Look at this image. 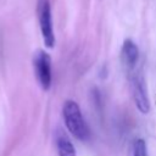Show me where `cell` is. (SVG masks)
<instances>
[{"label": "cell", "instance_id": "1", "mask_svg": "<svg viewBox=\"0 0 156 156\" xmlns=\"http://www.w3.org/2000/svg\"><path fill=\"white\" fill-rule=\"evenodd\" d=\"M62 115L65 124L68 129V132L78 140L85 141L90 136L89 127L85 122V118L83 117V113L80 111V107L78 104L73 100H67L63 104L62 107Z\"/></svg>", "mask_w": 156, "mask_h": 156}, {"label": "cell", "instance_id": "2", "mask_svg": "<svg viewBox=\"0 0 156 156\" xmlns=\"http://www.w3.org/2000/svg\"><path fill=\"white\" fill-rule=\"evenodd\" d=\"M37 13L40 27V33L46 48L51 49L55 46V34L51 20V4L50 0H38Z\"/></svg>", "mask_w": 156, "mask_h": 156}, {"label": "cell", "instance_id": "3", "mask_svg": "<svg viewBox=\"0 0 156 156\" xmlns=\"http://www.w3.org/2000/svg\"><path fill=\"white\" fill-rule=\"evenodd\" d=\"M34 72L38 79L39 85L44 90H49L51 87V57L48 52L39 50L35 52L33 58Z\"/></svg>", "mask_w": 156, "mask_h": 156}, {"label": "cell", "instance_id": "4", "mask_svg": "<svg viewBox=\"0 0 156 156\" xmlns=\"http://www.w3.org/2000/svg\"><path fill=\"white\" fill-rule=\"evenodd\" d=\"M132 93H133V99L136 108L141 113L146 115L150 111V100L147 95L145 79L143 74H140L139 72L134 73L132 77Z\"/></svg>", "mask_w": 156, "mask_h": 156}, {"label": "cell", "instance_id": "5", "mask_svg": "<svg viewBox=\"0 0 156 156\" xmlns=\"http://www.w3.org/2000/svg\"><path fill=\"white\" fill-rule=\"evenodd\" d=\"M121 58H122V63L127 69L129 71L134 69L139 60V49L133 40L130 39L124 40L121 49Z\"/></svg>", "mask_w": 156, "mask_h": 156}, {"label": "cell", "instance_id": "6", "mask_svg": "<svg viewBox=\"0 0 156 156\" xmlns=\"http://www.w3.org/2000/svg\"><path fill=\"white\" fill-rule=\"evenodd\" d=\"M56 147L58 156H76V149L71 139L62 132H60L56 136Z\"/></svg>", "mask_w": 156, "mask_h": 156}, {"label": "cell", "instance_id": "7", "mask_svg": "<svg viewBox=\"0 0 156 156\" xmlns=\"http://www.w3.org/2000/svg\"><path fill=\"white\" fill-rule=\"evenodd\" d=\"M133 150V156H147V147L144 139H136Z\"/></svg>", "mask_w": 156, "mask_h": 156}]
</instances>
